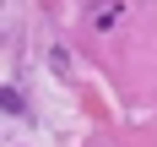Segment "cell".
<instances>
[{
    "label": "cell",
    "instance_id": "1",
    "mask_svg": "<svg viewBox=\"0 0 157 147\" xmlns=\"http://www.w3.org/2000/svg\"><path fill=\"white\" fill-rule=\"evenodd\" d=\"M49 71H54V76H71V71H76V65H71V49H49Z\"/></svg>",
    "mask_w": 157,
    "mask_h": 147
},
{
    "label": "cell",
    "instance_id": "2",
    "mask_svg": "<svg viewBox=\"0 0 157 147\" xmlns=\"http://www.w3.org/2000/svg\"><path fill=\"white\" fill-rule=\"evenodd\" d=\"M119 16H125V6H103V11H98V27H103V33L119 27Z\"/></svg>",
    "mask_w": 157,
    "mask_h": 147
},
{
    "label": "cell",
    "instance_id": "3",
    "mask_svg": "<svg viewBox=\"0 0 157 147\" xmlns=\"http://www.w3.org/2000/svg\"><path fill=\"white\" fill-rule=\"evenodd\" d=\"M87 6H98V0H87Z\"/></svg>",
    "mask_w": 157,
    "mask_h": 147
}]
</instances>
